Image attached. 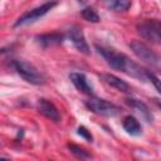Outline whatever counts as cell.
<instances>
[{
  "label": "cell",
  "mask_w": 161,
  "mask_h": 161,
  "mask_svg": "<svg viewBox=\"0 0 161 161\" xmlns=\"http://www.w3.org/2000/svg\"><path fill=\"white\" fill-rule=\"evenodd\" d=\"M0 161H10V160H8V158H5V157H0Z\"/></svg>",
  "instance_id": "cell-20"
},
{
  "label": "cell",
  "mask_w": 161,
  "mask_h": 161,
  "mask_svg": "<svg viewBox=\"0 0 161 161\" xmlns=\"http://www.w3.org/2000/svg\"><path fill=\"white\" fill-rule=\"evenodd\" d=\"M153 102H155V104H156L158 108H161V99H158V98H153Z\"/></svg>",
  "instance_id": "cell-19"
},
{
  "label": "cell",
  "mask_w": 161,
  "mask_h": 161,
  "mask_svg": "<svg viewBox=\"0 0 161 161\" xmlns=\"http://www.w3.org/2000/svg\"><path fill=\"white\" fill-rule=\"evenodd\" d=\"M69 79H70V82L73 83V86H74L79 92H82V93H84V94H88V96H91V94L93 93V88H92V86L89 84V82H88V79H87V77H86L84 73L72 72V73L69 74Z\"/></svg>",
  "instance_id": "cell-10"
},
{
  "label": "cell",
  "mask_w": 161,
  "mask_h": 161,
  "mask_svg": "<svg viewBox=\"0 0 161 161\" xmlns=\"http://www.w3.org/2000/svg\"><path fill=\"white\" fill-rule=\"evenodd\" d=\"M128 45L138 59H141L151 69L161 72V55L160 54H157L155 50H152L147 44H145L141 40L133 39L130 42Z\"/></svg>",
  "instance_id": "cell-3"
},
{
  "label": "cell",
  "mask_w": 161,
  "mask_h": 161,
  "mask_svg": "<svg viewBox=\"0 0 161 161\" xmlns=\"http://www.w3.org/2000/svg\"><path fill=\"white\" fill-rule=\"evenodd\" d=\"M107 6L111 10L119 13V11H127L132 6V3L131 1H126V0H112V1L107 3Z\"/></svg>",
  "instance_id": "cell-15"
},
{
  "label": "cell",
  "mask_w": 161,
  "mask_h": 161,
  "mask_svg": "<svg viewBox=\"0 0 161 161\" xmlns=\"http://www.w3.org/2000/svg\"><path fill=\"white\" fill-rule=\"evenodd\" d=\"M58 5V3L55 1H47V3H43L40 4L39 6L36 8H33L30 9L29 11L24 13L21 16L18 18V20L14 23V26H21V25H28V24H31L34 21H36L38 19H40L42 16H44L47 13H49L53 8H55Z\"/></svg>",
  "instance_id": "cell-6"
},
{
  "label": "cell",
  "mask_w": 161,
  "mask_h": 161,
  "mask_svg": "<svg viewBox=\"0 0 161 161\" xmlns=\"http://www.w3.org/2000/svg\"><path fill=\"white\" fill-rule=\"evenodd\" d=\"M35 40L42 47H52V45L62 44L63 40H64V35L60 34V33H47V34L36 35Z\"/></svg>",
  "instance_id": "cell-12"
},
{
  "label": "cell",
  "mask_w": 161,
  "mask_h": 161,
  "mask_svg": "<svg viewBox=\"0 0 161 161\" xmlns=\"http://www.w3.org/2000/svg\"><path fill=\"white\" fill-rule=\"evenodd\" d=\"M77 133H78L80 137H83L86 141H88V142H92V141H93V136H92L91 131H88L84 126H79L78 130H77Z\"/></svg>",
  "instance_id": "cell-18"
},
{
  "label": "cell",
  "mask_w": 161,
  "mask_h": 161,
  "mask_svg": "<svg viewBox=\"0 0 161 161\" xmlns=\"http://www.w3.org/2000/svg\"><path fill=\"white\" fill-rule=\"evenodd\" d=\"M147 80L151 82V83L153 84V87L157 89V92L161 94V80H160L152 72H150V70H147Z\"/></svg>",
  "instance_id": "cell-17"
},
{
  "label": "cell",
  "mask_w": 161,
  "mask_h": 161,
  "mask_svg": "<svg viewBox=\"0 0 161 161\" xmlns=\"http://www.w3.org/2000/svg\"><path fill=\"white\" fill-rule=\"evenodd\" d=\"M94 48L98 52V54L103 57L106 63L112 69L123 72V73H126V74H128V75H131L133 78H137L140 80H143V82L147 80V69H145L141 65H138L136 62L130 59L126 54L119 53L116 49L106 47V45L96 44Z\"/></svg>",
  "instance_id": "cell-1"
},
{
  "label": "cell",
  "mask_w": 161,
  "mask_h": 161,
  "mask_svg": "<svg viewBox=\"0 0 161 161\" xmlns=\"http://www.w3.org/2000/svg\"><path fill=\"white\" fill-rule=\"evenodd\" d=\"M67 147H68V150L70 151V153H72L74 157H77L78 160H80V161H89V160H92V155H91L86 148L80 147L79 145L68 143Z\"/></svg>",
  "instance_id": "cell-14"
},
{
  "label": "cell",
  "mask_w": 161,
  "mask_h": 161,
  "mask_svg": "<svg viewBox=\"0 0 161 161\" xmlns=\"http://www.w3.org/2000/svg\"><path fill=\"white\" fill-rule=\"evenodd\" d=\"M84 106L94 114L103 116V117H114L121 112V108L114 103L102 98H96V97H92L84 101Z\"/></svg>",
  "instance_id": "cell-4"
},
{
  "label": "cell",
  "mask_w": 161,
  "mask_h": 161,
  "mask_svg": "<svg viewBox=\"0 0 161 161\" xmlns=\"http://www.w3.org/2000/svg\"><path fill=\"white\" fill-rule=\"evenodd\" d=\"M136 28L142 38L153 43H161V20L143 19L137 23Z\"/></svg>",
  "instance_id": "cell-5"
},
{
  "label": "cell",
  "mask_w": 161,
  "mask_h": 161,
  "mask_svg": "<svg viewBox=\"0 0 161 161\" xmlns=\"http://www.w3.org/2000/svg\"><path fill=\"white\" fill-rule=\"evenodd\" d=\"M38 111L40 114H43L45 118L53 121L54 123H59L62 121L59 109L55 107V104L53 102H50L47 98H40L38 101Z\"/></svg>",
  "instance_id": "cell-8"
},
{
  "label": "cell",
  "mask_w": 161,
  "mask_h": 161,
  "mask_svg": "<svg viewBox=\"0 0 161 161\" xmlns=\"http://www.w3.org/2000/svg\"><path fill=\"white\" fill-rule=\"evenodd\" d=\"M9 64L25 82L34 86H42L45 83L43 73L30 62L25 59H11Z\"/></svg>",
  "instance_id": "cell-2"
},
{
  "label": "cell",
  "mask_w": 161,
  "mask_h": 161,
  "mask_svg": "<svg viewBox=\"0 0 161 161\" xmlns=\"http://www.w3.org/2000/svg\"><path fill=\"white\" fill-rule=\"evenodd\" d=\"M101 78H102V80H103L106 84H108L109 87H112V88H114V89H117V91H119V92H122V93H131V92H132L131 86H130L126 80L121 79L119 77H117V75H114V74L103 73V74H101Z\"/></svg>",
  "instance_id": "cell-9"
},
{
  "label": "cell",
  "mask_w": 161,
  "mask_h": 161,
  "mask_svg": "<svg viewBox=\"0 0 161 161\" xmlns=\"http://www.w3.org/2000/svg\"><path fill=\"white\" fill-rule=\"evenodd\" d=\"M67 35L69 38V40L72 42V44L74 45V48L80 52L82 54H86V55H89L91 54V48L86 40V36L83 34V30L80 26L78 25H73L68 29L67 31Z\"/></svg>",
  "instance_id": "cell-7"
},
{
  "label": "cell",
  "mask_w": 161,
  "mask_h": 161,
  "mask_svg": "<svg viewBox=\"0 0 161 161\" xmlns=\"http://www.w3.org/2000/svg\"><path fill=\"white\" fill-rule=\"evenodd\" d=\"M49 161H53V160H49Z\"/></svg>",
  "instance_id": "cell-21"
},
{
  "label": "cell",
  "mask_w": 161,
  "mask_h": 161,
  "mask_svg": "<svg viewBox=\"0 0 161 161\" xmlns=\"http://www.w3.org/2000/svg\"><path fill=\"white\" fill-rule=\"evenodd\" d=\"M125 102H126V104L130 106L132 109L137 111V112L145 118V121L152 122L153 117H152L151 109H150V107H148L145 102H142V101H140V99H137V98H132V97H127V98L125 99Z\"/></svg>",
  "instance_id": "cell-11"
},
{
  "label": "cell",
  "mask_w": 161,
  "mask_h": 161,
  "mask_svg": "<svg viewBox=\"0 0 161 161\" xmlns=\"http://www.w3.org/2000/svg\"><path fill=\"white\" fill-rule=\"evenodd\" d=\"M122 127L123 130L131 135V136H140L142 133V127H141V123L138 122V119L131 114L126 116L122 121Z\"/></svg>",
  "instance_id": "cell-13"
},
{
  "label": "cell",
  "mask_w": 161,
  "mask_h": 161,
  "mask_svg": "<svg viewBox=\"0 0 161 161\" xmlns=\"http://www.w3.org/2000/svg\"><path fill=\"white\" fill-rule=\"evenodd\" d=\"M80 15L86 21H89V23H99V20H101L98 13L91 6H87V8L82 9L80 10Z\"/></svg>",
  "instance_id": "cell-16"
}]
</instances>
